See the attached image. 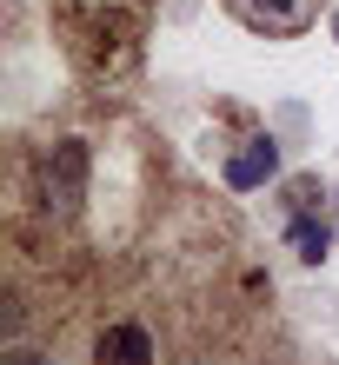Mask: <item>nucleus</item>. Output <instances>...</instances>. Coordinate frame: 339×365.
Instances as JSON below:
<instances>
[{"label":"nucleus","instance_id":"7ed1b4c3","mask_svg":"<svg viewBox=\"0 0 339 365\" xmlns=\"http://www.w3.org/2000/svg\"><path fill=\"white\" fill-rule=\"evenodd\" d=\"M273 173H280V146H273V140H253L246 153H233V160H226V186H233V192L266 186Z\"/></svg>","mask_w":339,"mask_h":365},{"label":"nucleus","instance_id":"20e7f679","mask_svg":"<svg viewBox=\"0 0 339 365\" xmlns=\"http://www.w3.org/2000/svg\"><path fill=\"white\" fill-rule=\"evenodd\" d=\"M286 240L300 246V259H306V266H320V259H326V246H333V240H326V226L313 220V212H300V220L286 226Z\"/></svg>","mask_w":339,"mask_h":365},{"label":"nucleus","instance_id":"f257e3e1","mask_svg":"<svg viewBox=\"0 0 339 365\" xmlns=\"http://www.w3.org/2000/svg\"><path fill=\"white\" fill-rule=\"evenodd\" d=\"M87 140H54L47 153H40V206L54 212V220H74L80 200H87Z\"/></svg>","mask_w":339,"mask_h":365},{"label":"nucleus","instance_id":"39448f33","mask_svg":"<svg viewBox=\"0 0 339 365\" xmlns=\"http://www.w3.org/2000/svg\"><path fill=\"white\" fill-rule=\"evenodd\" d=\"M0 365H54V359H40V352H27V346H14V352L0 359Z\"/></svg>","mask_w":339,"mask_h":365},{"label":"nucleus","instance_id":"f03ea898","mask_svg":"<svg viewBox=\"0 0 339 365\" xmlns=\"http://www.w3.org/2000/svg\"><path fill=\"white\" fill-rule=\"evenodd\" d=\"M93 365H153V339L146 326H107L93 339Z\"/></svg>","mask_w":339,"mask_h":365},{"label":"nucleus","instance_id":"423d86ee","mask_svg":"<svg viewBox=\"0 0 339 365\" xmlns=\"http://www.w3.org/2000/svg\"><path fill=\"white\" fill-rule=\"evenodd\" d=\"M333 40H339V14H333Z\"/></svg>","mask_w":339,"mask_h":365}]
</instances>
